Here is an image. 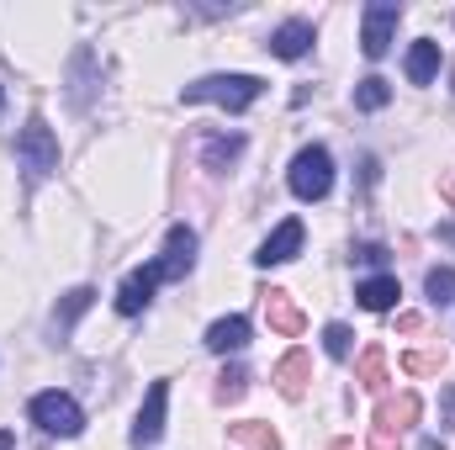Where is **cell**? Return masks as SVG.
Returning <instances> with one entry per match:
<instances>
[{
	"mask_svg": "<svg viewBox=\"0 0 455 450\" xmlns=\"http://www.w3.org/2000/svg\"><path fill=\"white\" fill-rule=\"evenodd\" d=\"M355 297H360V308L365 313H387V308H397V297H403V286H397V276H371V281H360L355 286Z\"/></svg>",
	"mask_w": 455,
	"mask_h": 450,
	"instance_id": "14",
	"label": "cell"
},
{
	"mask_svg": "<svg viewBox=\"0 0 455 450\" xmlns=\"http://www.w3.org/2000/svg\"><path fill=\"white\" fill-rule=\"evenodd\" d=\"M387 101H392V85H387L381 75H365V80L355 85V107H360V112H381Z\"/></svg>",
	"mask_w": 455,
	"mask_h": 450,
	"instance_id": "19",
	"label": "cell"
},
{
	"mask_svg": "<svg viewBox=\"0 0 455 450\" xmlns=\"http://www.w3.org/2000/svg\"><path fill=\"white\" fill-rule=\"evenodd\" d=\"M440 238H445V244H455V223H445V228H440Z\"/></svg>",
	"mask_w": 455,
	"mask_h": 450,
	"instance_id": "29",
	"label": "cell"
},
{
	"mask_svg": "<svg viewBox=\"0 0 455 450\" xmlns=\"http://www.w3.org/2000/svg\"><path fill=\"white\" fill-rule=\"evenodd\" d=\"M154 265H159V281H186L191 265H196V233L186 223H175L170 238H164V254H159Z\"/></svg>",
	"mask_w": 455,
	"mask_h": 450,
	"instance_id": "7",
	"label": "cell"
},
{
	"mask_svg": "<svg viewBox=\"0 0 455 450\" xmlns=\"http://www.w3.org/2000/svg\"><path fill=\"white\" fill-rule=\"evenodd\" d=\"M419 414H424L419 392L381 398V408H376V424H371V450H397V446H403V435L419 424Z\"/></svg>",
	"mask_w": 455,
	"mask_h": 450,
	"instance_id": "2",
	"label": "cell"
},
{
	"mask_svg": "<svg viewBox=\"0 0 455 450\" xmlns=\"http://www.w3.org/2000/svg\"><path fill=\"white\" fill-rule=\"evenodd\" d=\"M445 424L455 430V387H445Z\"/></svg>",
	"mask_w": 455,
	"mask_h": 450,
	"instance_id": "28",
	"label": "cell"
},
{
	"mask_svg": "<svg viewBox=\"0 0 455 450\" xmlns=\"http://www.w3.org/2000/svg\"><path fill=\"white\" fill-rule=\"evenodd\" d=\"M397 21H403V5H397V0H371V5H365V32H360L365 59H381V53L392 48Z\"/></svg>",
	"mask_w": 455,
	"mask_h": 450,
	"instance_id": "6",
	"label": "cell"
},
{
	"mask_svg": "<svg viewBox=\"0 0 455 450\" xmlns=\"http://www.w3.org/2000/svg\"><path fill=\"white\" fill-rule=\"evenodd\" d=\"M16 159H21V170H27L32 181H48V175L59 170V138H53V127H48L43 117H32V122L21 127Z\"/></svg>",
	"mask_w": 455,
	"mask_h": 450,
	"instance_id": "3",
	"label": "cell"
},
{
	"mask_svg": "<svg viewBox=\"0 0 455 450\" xmlns=\"http://www.w3.org/2000/svg\"><path fill=\"white\" fill-rule=\"evenodd\" d=\"M435 75H440V43L419 37V43L408 48V80H413V85H429Z\"/></svg>",
	"mask_w": 455,
	"mask_h": 450,
	"instance_id": "16",
	"label": "cell"
},
{
	"mask_svg": "<svg viewBox=\"0 0 455 450\" xmlns=\"http://www.w3.org/2000/svg\"><path fill=\"white\" fill-rule=\"evenodd\" d=\"M355 260H365V265H387V244H360Z\"/></svg>",
	"mask_w": 455,
	"mask_h": 450,
	"instance_id": "26",
	"label": "cell"
},
{
	"mask_svg": "<svg viewBox=\"0 0 455 450\" xmlns=\"http://www.w3.org/2000/svg\"><path fill=\"white\" fill-rule=\"evenodd\" d=\"M323 350H329L334 360H344V355L355 350V334H349L344 324H329V329H323Z\"/></svg>",
	"mask_w": 455,
	"mask_h": 450,
	"instance_id": "25",
	"label": "cell"
},
{
	"mask_svg": "<svg viewBox=\"0 0 455 450\" xmlns=\"http://www.w3.org/2000/svg\"><path fill=\"white\" fill-rule=\"evenodd\" d=\"M440 197H445V202H451V207H455V170H451V175H445V181H440Z\"/></svg>",
	"mask_w": 455,
	"mask_h": 450,
	"instance_id": "27",
	"label": "cell"
},
{
	"mask_svg": "<svg viewBox=\"0 0 455 450\" xmlns=\"http://www.w3.org/2000/svg\"><path fill=\"white\" fill-rule=\"evenodd\" d=\"M270 382H275V392H281L286 403L307 398V382H313V360H307V350H291V355H281V366L270 371Z\"/></svg>",
	"mask_w": 455,
	"mask_h": 450,
	"instance_id": "9",
	"label": "cell"
},
{
	"mask_svg": "<svg viewBox=\"0 0 455 450\" xmlns=\"http://www.w3.org/2000/svg\"><path fill=\"white\" fill-rule=\"evenodd\" d=\"M249 344V318H238V313H228L218 318L212 329H207V350L212 355H233V350H243Z\"/></svg>",
	"mask_w": 455,
	"mask_h": 450,
	"instance_id": "15",
	"label": "cell"
},
{
	"mask_svg": "<svg viewBox=\"0 0 455 450\" xmlns=\"http://www.w3.org/2000/svg\"><path fill=\"white\" fill-rule=\"evenodd\" d=\"M334 450H355V446H349V440H334Z\"/></svg>",
	"mask_w": 455,
	"mask_h": 450,
	"instance_id": "31",
	"label": "cell"
},
{
	"mask_svg": "<svg viewBox=\"0 0 455 450\" xmlns=\"http://www.w3.org/2000/svg\"><path fill=\"white\" fill-rule=\"evenodd\" d=\"M259 302H265V324H270L275 334L297 339L302 329H307V318L291 308V292H281V286H259Z\"/></svg>",
	"mask_w": 455,
	"mask_h": 450,
	"instance_id": "10",
	"label": "cell"
},
{
	"mask_svg": "<svg viewBox=\"0 0 455 450\" xmlns=\"http://www.w3.org/2000/svg\"><path fill=\"white\" fill-rule=\"evenodd\" d=\"M403 371L408 376H435V371H445V350H408Z\"/></svg>",
	"mask_w": 455,
	"mask_h": 450,
	"instance_id": "22",
	"label": "cell"
},
{
	"mask_svg": "<svg viewBox=\"0 0 455 450\" xmlns=\"http://www.w3.org/2000/svg\"><path fill=\"white\" fill-rule=\"evenodd\" d=\"M238 154H243V138H238V133H233V138H207V143H202V159H207V170H228Z\"/></svg>",
	"mask_w": 455,
	"mask_h": 450,
	"instance_id": "20",
	"label": "cell"
},
{
	"mask_svg": "<svg viewBox=\"0 0 455 450\" xmlns=\"http://www.w3.org/2000/svg\"><path fill=\"white\" fill-rule=\"evenodd\" d=\"M307 48H313V21H302V16L270 32V53H275V59H302Z\"/></svg>",
	"mask_w": 455,
	"mask_h": 450,
	"instance_id": "13",
	"label": "cell"
},
{
	"mask_svg": "<svg viewBox=\"0 0 455 450\" xmlns=\"http://www.w3.org/2000/svg\"><path fill=\"white\" fill-rule=\"evenodd\" d=\"M0 101H5V96H0Z\"/></svg>",
	"mask_w": 455,
	"mask_h": 450,
	"instance_id": "33",
	"label": "cell"
},
{
	"mask_svg": "<svg viewBox=\"0 0 455 450\" xmlns=\"http://www.w3.org/2000/svg\"><path fill=\"white\" fill-rule=\"evenodd\" d=\"M291 191H297L302 202H323V197L334 191V159H329L323 143H307V149L291 159Z\"/></svg>",
	"mask_w": 455,
	"mask_h": 450,
	"instance_id": "4",
	"label": "cell"
},
{
	"mask_svg": "<svg viewBox=\"0 0 455 450\" xmlns=\"http://www.w3.org/2000/svg\"><path fill=\"white\" fill-rule=\"evenodd\" d=\"M243 392H249V371H243V366H228L223 376H218V398H223V403H238Z\"/></svg>",
	"mask_w": 455,
	"mask_h": 450,
	"instance_id": "24",
	"label": "cell"
},
{
	"mask_svg": "<svg viewBox=\"0 0 455 450\" xmlns=\"http://www.w3.org/2000/svg\"><path fill=\"white\" fill-rule=\"evenodd\" d=\"M154 286H159V265L132 270V276L122 281V292H116V313H122V318H138V313L154 302Z\"/></svg>",
	"mask_w": 455,
	"mask_h": 450,
	"instance_id": "11",
	"label": "cell"
},
{
	"mask_svg": "<svg viewBox=\"0 0 455 450\" xmlns=\"http://www.w3.org/2000/svg\"><path fill=\"white\" fill-rule=\"evenodd\" d=\"M424 292H429V302H440V308L455 302V270L451 265H435V270L424 276Z\"/></svg>",
	"mask_w": 455,
	"mask_h": 450,
	"instance_id": "23",
	"label": "cell"
},
{
	"mask_svg": "<svg viewBox=\"0 0 455 450\" xmlns=\"http://www.w3.org/2000/svg\"><path fill=\"white\" fill-rule=\"evenodd\" d=\"M297 249H302V223H297V218H286V223H281L270 238H265V244H259V254H254V260L270 270V265H286V260H297Z\"/></svg>",
	"mask_w": 455,
	"mask_h": 450,
	"instance_id": "12",
	"label": "cell"
},
{
	"mask_svg": "<svg viewBox=\"0 0 455 450\" xmlns=\"http://www.w3.org/2000/svg\"><path fill=\"white\" fill-rule=\"evenodd\" d=\"M164 403H170V382H154L148 398H143V408H138V424H132V435H127L138 450L159 446V435H164Z\"/></svg>",
	"mask_w": 455,
	"mask_h": 450,
	"instance_id": "8",
	"label": "cell"
},
{
	"mask_svg": "<svg viewBox=\"0 0 455 450\" xmlns=\"http://www.w3.org/2000/svg\"><path fill=\"white\" fill-rule=\"evenodd\" d=\"M259 91H265V80H254V75H207V80H191V85L180 91V101H186V107L218 101L228 112H249V107L259 101Z\"/></svg>",
	"mask_w": 455,
	"mask_h": 450,
	"instance_id": "1",
	"label": "cell"
},
{
	"mask_svg": "<svg viewBox=\"0 0 455 450\" xmlns=\"http://www.w3.org/2000/svg\"><path fill=\"white\" fill-rule=\"evenodd\" d=\"M16 440H11V430H0V450H11Z\"/></svg>",
	"mask_w": 455,
	"mask_h": 450,
	"instance_id": "30",
	"label": "cell"
},
{
	"mask_svg": "<svg viewBox=\"0 0 455 450\" xmlns=\"http://www.w3.org/2000/svg\"><path fill=\"white\" fill-rule=\"evenodd\" d=\"M360 387L365 392H387V350L381 344H365L360 350Z\"/></svg>",
	"mask_w": 455,
	"mask_h": 450,
	"instance_id": "18",
	"label": "cell"
},
{
	"mask_svg": "<svg viewBox=\"0 0 455 450\" xmlns=\"http://www.w3.org/2000/svg\"><path fill=\"white\" fill-rule=\"evenodd\" d=\"M32 419H37V430H48L59 440H75L85 430V414H80V403L69 392H37L32 398Z\"/></svg>",
	"mask_w": 455,
	"mask_h": 450,
	"instance_id": "5",
	"label": "cell"
},
{
	"mask_svg": "<svg viewBox=\"0 0 455 450\" xmlns=\"http://www.w3.org/2000/svg\"><path fill=\"white\" fill-rule=\"evenodd\" d=\"M91 302H96V292H91V286H75V292H69V297L59 302V313H53V324H59V329H75V318H80V313H85Z\"/></svg>",
	"mask_w": 455,
	"mask_h": 450,
	"instance_id": "21",
	"label": "cell"
},
{
	"mask_svg": "<svg viewBox=\"0 0 455 450\" xmlns=\"http://www.w3.org/2000/svg\"><path fill=\"white\" fill-rule=\"evenodd\" d=\"M451 85H455V69H451Z\"/></svg>",
	"mask_w": 455,
	"mask_h": 450,
	"instance_id": "32",
	"label": "cell"
},
{
	"mask_svg": "<svg viewBox=\"0 0 455 450\" xmlns=\"http://www.w3.org/2000/svg\"><path fill=\"white\" fill-rule=\"evenodd\" d=\"M228 440L243 450H281V435L270 430V424H259V419H243V424H228Z\"/></svg>",
	"mask_w": 455,
	"mask_h": 450,
	"instance_id": "17",
	"label": "cell"
}]
</instances>
